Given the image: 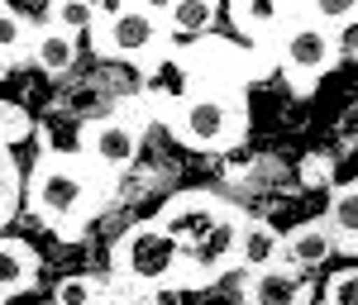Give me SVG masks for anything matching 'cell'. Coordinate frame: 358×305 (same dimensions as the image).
Returning <instances> with one entry per match:
<instances>
[{"instance_id":"cell-1","label":"cell","mask_w":358,"mask_h":305,"mask_svg":"<svg viewBox=\"0 0 358 305\" xmlns=\"http://www.w3.org/2000/svg\"><path fill=\"white\" fill-rule=\"evenodd\" d=\"M115 181H106L82 153H38V163L29 172V210L53 229L57 239H82L91 215L101 210V200L110 195Z\"/></svg>"},{"instance_id":"cell-2","label":"cell","mask_w":358,"mask_h":305,"mask_svg":"<svg viewBox=\"0 0 358 305\" xmlns=\"http://www.w3.org/2000/svg\"><path fill=\"white\" fill-rule=\"evenodd\" d=\"M148 291H192V258L158 220H138L115 239L106 277V301L115 305Z\"/></svg>"},{"instance_id":"cell-3","label":"cell","mask_w":358,"mask_h":305,"mask_svg":"<svg viewBox=\"0 0 358 305\" xmlns=\"http://www.w3.org/2000/svg\"><path fill=\"white\" fill-rule=\"evenodd\" d=\"M344 57V38L310 20L306 5H287L282 29H277V72L296 96H315V86L330 77V67Z\"/></svg>"},{"instance_id":"cell-4","label":"cell","mask_w":358,"mask_h":305,"mask_svg":"<svg viewBox=\"0 0 358 305\" xmlns=\"http://www.w3.org/2000/svg\"><path fill=\"white\" fill-rule=\"evenodd\" d=\"M172 139L196 153H229L244 143L248 129V101L244 91H196L167 114Z\"/></svg>"},{"instance_id":"cell-5","label":"cell","mask_w":358,"mask_h":305,"mask_svg":"<svg viewBox=\"0 0 358 305\" xmlns=\"http://www.w3.org/2000/svg\"><path fill=\"white\" fill-rule=\"evenodd\" d=\"M91 48L101 57H120V62H153L158 53L172 48L158 5H110L101 10V20L91 29Z\"/></svg>"},{"instance_id":"cell-6","label":"cell","mask_w":358,"mask_h":305,"mask_svg":"<svg viewBox=\"0 0 358 305\" xmlns=\"http://www.w3.org/2000/svg\"><path fill=\"white\" fill-rule=\"evenodd\" d=\"M177 48V43H172ZM187 77H192L196 91H244L258 67H253V53H248L239 38H196V43H182L177 48Z\"/></svg>"},{"instance_id":"cell-7","label":"cell","mask_w":358,"mask_h":305,"mask_svg":"<svg viewBox=\"0 0 358 305\" xmlns=\"http://www.w3.org/2000/svg\"><path fill=\"white\" fill-rule=\"evenodd\" d=\"M138 143H143V124H138L134 114H96V119H86L82 134H77V153L106 181H115L120 172L134 167Z\"/></svg>"},{"instance_id":"cell-8","label":"cell","mask_w":358,"mask_h":305,"mask_svg":"<svg viewBox=\"0 0 358 305\" xmlns=\"http://www.w3.org/2000/svg\"><path fill=\"white\" fill-rule=\"evenodd\" d=\"M234 210H239V205H234V200H224L220 191H177L163 210L153 215V220H158L167 234L182 244V248L192 253L196 244H206V239H210V234H215Z\"/></svg>"},{"instance_id":"cell-9","label":"cell","mask_w":358,"mask_h":305,"mask_svg":"<svg viewBox=\"0 0 358 305\" xmlns=\"http://www.w3.org/2000/svg\"><path fill=\"white\" fill-rule=\"evenodd\" d=\"M330 258H334V234H330V224H325V215H315V220H301L296 229L282 234L277 267H292V272L310 277V272L325 267Z\"/></svg>"},{"instance_id":"cell-10","label":"cell","mask_w":358,"mask_h":305,"mask_svg":"<svg viewBox=\"0 0 358 305\" xmlns=\"http://www.w3.org/2000/svg\"><path fill=\"white\" fill-rule=\"evenodd\" d=\"M310 301H315L310 277L292 272V267L244 272V281H239V305H310Z\"/></svg>"},{"instance_id":"cell-11","label":"cell","mask_w":358,"mask_h":305,"mask_svg":"<svg viewBox=\"0 0 358 305\" xmlns=\"http://www.w3.org/2000/svg\"><path fill=\"white\" fill-rule=\"evenodd\" d=\"M143 105L148 110H163L172 114L187 96H196L192 77H187V67H182V57H177V48H167V53H158L153 62H143Z\"/></svg>"},{"instance_id":"cell-12","label":"cell","mask_w":358,"mask_h":305,"mask_svg":"<svg viewBox=\"0 0 358 305\" xmlns=\"http://www.w3.org/2000/svg\"><path fill=\"white\" fill-rule=\"evenodd\" d=\"M38 267H43V258H38V248L29 239L0 234V305L10 296H20V291H29L38 281Z\"/></svg>"},{"instance_id":"cell-13","label":"cell","mask_w":358,"mask_h":305,"mask_svg":"<svg viewBox=\"0 0 358 305\" xmlns=\"http://www.w3.org/2000/svg\"><path fill=\"white\" fill-rule=\"evenodd\" d=\"M282 15H287V5H277V0H234L224 10V20L234 24V34L244 38L248 48L273 43L277 29H282Z\"/></svg>"},{"instance_id":"cell-14","label":"cell","mask_w":358,"mask_h":305,"mask_svg":"<svg viewBox=\"0 0 358 305\" xmlns=\"http://www.w3.org/2000/svg\"><path fill=\"white\" fill-rule=\"evenodd\" d=\"M277 248H282V229H273L268 220H244L239 244H234V272L277 267Z\"/></svg>"},{"instance_id":"cell-15","label":"cell","mask_w":358,"mask_h":305,"mask_svg":"<svg viewBox=\"0 0 358 305\" xmlns=\"http://www.w3.org/2000/svg\"><path fill=\"white\" fill-rule=\"evenodd\" d=\"M163 10V24H167V38L182 48V43H196V38H206L215 20H220V10L210 5V0H172V5H158Z\"/></svg>"},{"instance_id":"cell-16","label":"cell","mask_w":358,"mask_h":305,"mask_svg":"<svg viewBox=\"0 0 358 305\" xmlns=\"http://www.w3.org/2000/svg\"><path fill=\"white\" fill-rule=\"evenodd\" d=\"M325 224H330V234H334V253L358 258V181H344V186L330 191Z\"/></svg>"},{"instance_id":"cell-17","label":"cell","mask_w":358,"mask_h":305,"mask_svg":"<svg viewBox=\"0 0 358 305\" xmlns=\"http://www.w3.org/2000/svg\"><path fill=\"white\" fill-rule=\"evenodd\" d=\"M29 62L38 72H48V77H62V72L77 67V38L43 20V24H34V53H29Z\"/></svg>"},{"instance_id":"cell-18","label":"cell","mask_w":358,"mask_h":305,"mask_svg":"<svg viewBox=\"0 0 358 305\" xmlns=\"http://www.w3.org/2000/svg\"><path fill=\"white\" fill-rule=\"evenodd\" d=\"M34 53V24L15 5H0V57L15 67V62H29Z\"/></svg>"},{"instance_id":"cell-19","label":"cell","mask_w":358,"mask_h":305,"mask_svg":"<svg viewBox=\"0 0 358 305\" xmlns=\"http://www.w3.org/2000/svg\"><path fill=\"white\" fill-rule=\"evenodd\" d=\"M53 29H62V34H72V38H82V34H91L96 29V20H101V5H91V0H57V5H48V15H43Z\"/></svg>"},{"instance_id":"cell-20","label":"cell","mask_w":358,"mask_h":305,"mask_svg":"<svg viewBox=\"0 0 358 305\" xmlns=\"http://www.w3.org/2000/svg\"><path fill=\"white\" fill-rule=\"evenodd\" d=\"M20 200H24V172H20V163H15L10 148H0V229L15 220Z\"/></svg>"},{"instance_id":"cell-21","label":"cell","mask_w":358,"mask_h":305,"mask_svg":"<svg viewBox=\"0 0 358 305\" xmlns=\"http://www.w3.org/2000/svg\"><path fill=\"white\" fill-rule=\"evenodd\" d=\"M101 296H106V281H101V277H86V272L62 277L53 286V305H96Z\"/></svg>"},{"instance_id":"cell-22","label":"cell","mask_w":358,"mask_h":305,"mask_svg":"<svg viewBox=\"0 0 358 305\" xmlns=\"http://www.w3.org/2000/svg\"><path fill=\"white\" fill-rule=\"evenodd\" d=\"M34 134V119H29L15 101H0V148H15Z\"/></svg>"},{"instance_id":"cell-23","label":"cell","mask_w":358,"mask_h":305,"mask_svg":"<svg viewBox=\"0 0 358 305\" xmlns=\"http://www.w3.org/2000/svg\"><path fill=\"white\" fill-rule=\"evenodd\" d=\"M325 305H358V267H339L325 281Z\"/></svg>"},{"instance_id":"cell-24","label":"cell","mask_w":358,"mask_h":305,"mask_svg":"<svg viewBox=\"0 0 358 305\" xmlns=\"http://www.w3.org/2000/svg\"><path fill=\"white\" fill-rule=\"evenodd\" d=\"M124 305H172V301H163V291H148V296H134V301H124Z\"/></svg>"},{"instance_id":"cell-25","label":"cell","mask_w":358,"mask_h":305,"mask_svg":"<svg viewBox=\"0 0 358 305\" xmlns=\"http://www.w3.org/2000/svg\"><path fill=\"white\" fill-rule=\"evenodd\" d=\"M5 77H10V62H5V57H0V82H5Z\"/></svg>"},{"instance_id":"cell-26","label":"cell","mask_w":358,"mask_h":305,"mask_svg":"<svg viewBox=\"0 0 358 305\" xmlns=\"http://www.w3.org/2000/svg\"><path fill=\"white\" fill-rule=\"evenodd\" d=\"M96 305H115V301H106V296H101V301H96Z\"/></svg>"}]
</instances>
